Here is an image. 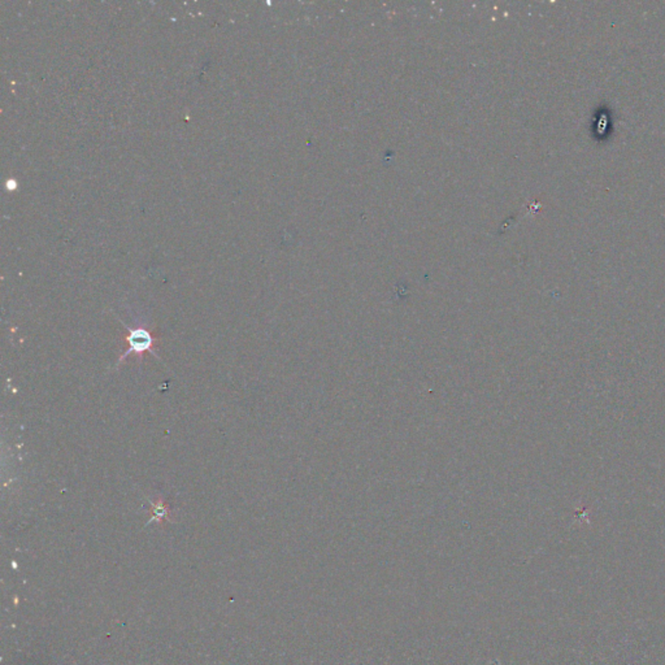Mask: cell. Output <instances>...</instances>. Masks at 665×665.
Returning <instances> with one entry per match:
<instances>
[{"label":"cell","mask_w":665,"mask_h":665,"mask_svg":"<svg viewBox=\"0 0 665 665\" xmlns=\"http://www.w3.org/2000/svg\"><path fill=\"white\" fill-rule=\"evenodd\" d=\"M121 325L123 326V329L126 330V337H125V340L128 343V348L126 351H123V355L120 356V359L117 360L116 368H118L123 362L125 359L131 354L137 355L139 357V362H142L143 359V355L146 352H150V354L153 355L159 362H161L159 355L156 352L155 350V345H156V338L153 337L151 330L145 325H136V326H128L123 321L120 320Z\"/></svg>","instance_id":"obj_1"},{"label":"cell","mask_w":665,"mask_h":665,"mask_svg":"<svg viewBox=\"0 0 665 665\" xmlns=\"http://www.w3.org/2000/svg\"><path fill=\"white\" fill-rule=\"evenodd\" d=\"M151 514L152 517L150 520L147 521V525L151 524V522H161V521H171L169 519V514H171V508L166 504V500L163 498H159L156 502H151Z\"/></svg>","instance_id":"obj_2"}]
</instances>
